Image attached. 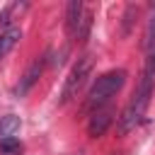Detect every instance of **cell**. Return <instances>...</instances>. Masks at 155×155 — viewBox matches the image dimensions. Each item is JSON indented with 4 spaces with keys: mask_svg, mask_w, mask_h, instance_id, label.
Returning <instances> with one entry per match:
<instances>
[{
    "mask_svg": "<svg viewBox=\"0 0 155 155\" xmlns=\"http://www.w3.org/2000/svg\"><path fill=\"white\" fill-rule=\"evenodd\" d=\"M153 87H155V75H150V73L143 70L133 97L128 99V104H126L124 111L119 114V124H116V133H119V136H126L128 131H133V128L140 124V119L145 116V109H148V104H150Z\"/></svg>",
    "mask_w": 155,
    "mask_h": 155,
    "instance_id": "obj_1",
    "label": "cell"
},
{
    "mask_svg": "<svg viewBox=\"0 0 155 155\" xmlns=\"http://www.w3.org/2000/svg\"><path fill=\"white\" fill-rule=\"evenodd\" d=\"M124 82H126V70H124V68H114V70L99 75L97 82L92 85V90L87 92L85 109H87V111H97V109L107 107L109 99L124 87Z\"/></svg>",
    "mask_w": 155,
    "mask_h": 155,
    "instance_id": "obj_2",
    "label": "cell"
},
{
    "mask_svg": "<svg viewBox=\"0 0 155 155\" xmlns=\"http://www.w3.org/2000/svg\"><path fill=\"white\" fill-rule=\"evenodd\" d=\"M90 73H92V56L85 53V56L78 58V63L70 68V73H68V78H65V85H63V92H61V102H63V104L70 102L73 97H78V92H80V87L85 85V80L90 78Z\"/></svg>",
    "mask_w": 155,
    "mask_h": 155,
    "instance_id": "obj_3",
    "label": "cell"
},
{
    "mask_svg": "<svg viewBox=\"0 0 155 155\" xmlns=\"http://www.w3.org/2000/svg\"><path fill=\"white\" fill-rule=\"evenodd\" d=\"M111 121H114V109H111V107H102V109L92 111V116H90V121H87V136H90V138L104 136L107 128L111 126Z\"/></svg>",
    "mask_w": 155,
    "mask_h": 155,
    "instance_id": "obj_4",
    "label": "cell"
},
{
    "mask_svg": "<svg viewBox=\"0 0 155 155\" xmlns=\"http://www.w3.org/2000/svg\"><path fill=\"white\" fill-rule=\"evenodd\" d=\"M44 65H46V61L44 58H36L27 70H24V75L19 78V82H17V87H15V94L17 97H24L31 87H34V82L41 78V73H44Z\"/></svg>",
    "mask_w": 155,
    "mask_h": 155,
    "instance_id": "obj_5",
    "label": "cell"
},
{
    "mask_svg": "<svg viewBox=\"0 0 155 155\" xmlns=\"http://www.w3.org/2000/svg\"><path fill=\"white\" fill-rule=\"evenodd\" d=\"M82 17H85L82 2L80 0H70L68 7H65V31H68V36H75L78 34V27H80Z\"/></svg>",
    "mask_w": 155,
    "mask_h": 155,
    "instance_id": "obj_6",
    "label": "cell"
},
{
    "mask_svg": "<svg viewBox=\"0 0 155 155\" xmlns=\"http://www.w3.org/2000/svg\"><path fill=\"white\" fill-rule=\"evenodd\" d=\"M19 36H22V29L19 27H10V29H5L0 34V58H5L15 48V44L19 41Z\"/></svg>",
    "mask_w": 155,
    "mask_h": 155,
    "instance_id": "obj_7",
    "label": "cell"
},
{
    "mask_svg": "<svg viewBox=\"0 0 155 155\" xmlns=\"http://www.w3.org/2000/svg\"><path fill=\"white\" fill-rule=\"evenodd\" d=\"M19 126H22L19 116H15V114L2 116V119H0V140H5V138H15L17 131H19Z\"/></svg>",
    "mask_w": 155,
    "mask_h": 155,
    "instance_id": "obj_8",
    "label": "cell"
},
{
    "mask_svg": "<svg viewBox=\"0 0 155 155\" xmlns=\"http://www.w3.org/2000/svg\"><path fill=\"white\" fill-rule=\"evenodd\" d=\"M22 10H24V5H19V2H12V5H7V7L0 12V29H10L7 24L12 22L15 12H22Z\"/></svg>",
    "mask_w": 155,
    "mask_h": 155,
    "instance_id": "obj_9",
    "label": "cell"
},
{
    "mask_svg": "<svg viewBox=\"0 0 155 155\" xmlns=\"http://www.w3.org/2000/svg\"><path fill=\"white\" fill-rule=\"evenodd\" d=\"M153 44H155V12H153V17L148 19V27H145V39H143V46H145V48H153Z\"/></svg>",
    "mask_w": 155,
    "mask_h": 155,
    "instance_id": "obj_10",
    "label": "cell"
},
{
    "mask_svg": "<svg viewBox=\"0 0 155 155\" xmlns=\"http://www.w3.org/2000/svg\"><path fill=\"white\" fill-rule=\"evenodd\" d=\"M0 150L2 153H15V150H19V140L17 138H5V140H0Z\"/></svg>",
    "mask_w": 155,
    "mask_h": 155,
    "instance_id": "obj_11",
    "label": "cell"
}]
</instances>
